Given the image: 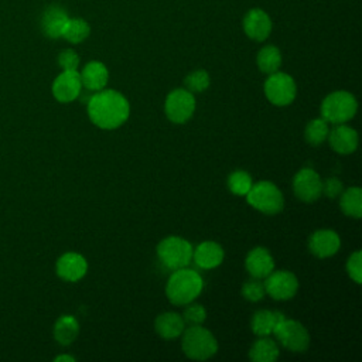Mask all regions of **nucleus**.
I'll return each mask as SVG.
<instances>
[{
    "mask_svg": "<svg viewBox=\"0 0 362 362\" xmlns=\"http://www.w3.org/2000/svg\"><path fill=\"white\" fill-rule=\"evenodd\" d=\"M90 34V27L83 18H68L62 31V38L68 42L79 44L85 41Z\"/></svg>",
    "mask_w": 362,
    "mask_h": 362,
    "instance_id": "bb28decb",
    "label": "nucleus"
},
{
    "mask_svg": "<svg viewBox=\"0 0 362 362\" xmlns=\"http://www.w3.org/2000/svg\"><path fill=\"white\" fill-rule=\"evenodd\" d=\"M58 64L64 71H76L79 66V55L74 49H64L58 55Z\"/></svg>",
    "mask_w": 362,
    "mask_h": 362,
    "instance_id": "72a5a7b5",
    "label": "nucleus"
},
{
    "mask_svg": "<svg viewBox=\"0 0 362 362\" xmlns=\"http://www.w3.org/2000/svg\"><path fill=\"white\" fill-rule=\"evenodd\" d=\"M266 98L276 106L290 105L297 93V86L294 79L284 72H273L264 82Z\"/></svg>",
    "mask_w": 362,
    "mask_h": 362,
    "instance_id": "6e6552de",
    "label": "nucleus"
},
{
    "mask_svg": "<svg viewBox=\"0 0 362 362\" xmlns=\"http://www.w3.org/2000/svg\"><path fill=\"white\" fill-rule=\"evenodd\" d=\"M293 189L303 202H314L322 195V181L313 168L304 167L294 175Z\"/></svg>",
    "mask_w": 362,
    "mask_h": 362,
    "instance_id": "9b49d317",
    "label": "nucleus"
},
{
    "mask_svg": "<svg viewBox=\"0 0 362 362\" xmlns=\"http://www.w3.org/2000/svg\"><path fill=\"white\" fill-rule=\"evenodd\" d=\"M272 334H274L279 342L291 352H304L310 345V334L307 328L296 320L283 318L274 325Z\"/></svg>",
    "mask_w": 362,
    "mask_h": 362,
    "instance_id": "0eeeda50",
    "label": "nucleus"
},
{
    "mask_svg": "<svg viewBox=\"0 0 362 362\" xmlns=\"http://www.w3.org/2000/svg\"><path fill=\"white\" fill-rule=\"evenodd\" d=\"M339 246H341V239L338 233L331 229L315 230L308 238L310 252L320 259L334 256L338 252Z\"/></svg>",
    "mask_w": 362,
    "mask_h": 362,
    "instance_id": "ddd939ff",
    "label": "nucleus"
},
{
    "mask_svg": "<svg viewBox=\"0 0 362 362\" xmlns=\"http://www.w3.org/2000/svg\"><path fill=\"white\" fill-rule=\"evenodd\" d=\"M252 185H253V182H252L250 174L243 170H236V171L230 173L228 177V188L235 195H239V197L246 195Z\"/></svg>",
    "mask_w": 362,
    "mask_h": 362,
    "instance_id": "c85d7f7f",
    "label": "nucleus"
},
{
    "mask_svg": "<svg viewBox=\"0 0 362 362\" xmlns=\"http://www.w3.org/2000/svg\"><path fill=\"white\" fill-rule=\"evenodd\" d=\"M185 310H184V314H182V320L184 322H188L189 325H199L205 321L206 318V311L205 308L201 305V304H197V303H188L185 304Z\"/></svg>",
    "mask_w": 362,
    "mask_h": 362,
    "instance_id": "2f4dec72",
    "label": "nucleus"
},
{
    "mask_svg": "<svg viewBox=\"0 0 362 362\" xmlns=\"http://www.w3.org/2000/svg\"><path fill=\"white\" fill-rule=\"evenodd\" d=\"M358 109L355 96L346 90H335L324 98L321 103V116L328 123L341 124L351 120Z\"/></svg>",
    "mask_w": 362,
    "mask_h": 362,
    "instance_id": "20e7f679",
    "label": "nucleus"
},
{
    "mask_svg": "<svg viewBox=\"0 0 362 362\" xmlns=\"http://www.w3.org/2000/svg\"><path fill=\"white\" fill-rule=\"evenodd\" d=\"M79 334V322L74 315H61L54 325V338L61 345L72 344Z\"/></svg>",
    "mask_w": 362,
    "mask_h": 362,
    "instance_id": "5701e85b",
    "label": "nucleus"
},
{
    "mask_svg": "<svg viewBox=\"0 0 362 362\" xmlns=\"http://www.w3.org/2000/svg\"><path fill=\"white\" fill-rule=\"evenodd\" d=\"M245 197L250 206L266 215H276L284 206L281 191L270 181H259L253 184Z\"/></svg>",
    "mask_w": 362,
    "mask_h": 362,
    "instance_id": "39448f33",
    "label": "nucleus"
},
{
    "mask_svg": "<svg viewBox=\"0 0 362 362\" xmlns=\"http://www.w3.org/2000/svg\"><path fill=\"white\" fill-rule=\"evenodd\" d=\"M81 82L89 90H102L109 79V72L105 64L99 61L88 62L81 71Z\"/></svg>",
    "mask_w": 362,
    "mask_h": 362,
    "instance_id": "aec40b11",
    "label": "nucleus"
},
{
    "mask_svg": "<svg viewBox=\"0 0 362 362\" xmlns=\"http://www.w3.org/2000/svg\"><path fill=\"white\" fill-rule=\"evenodd\" d=\"M182 332L184 335H182L181 346L184 354L189 359L205 361L216 354L218 351L216 338L206 328L201 325H191Z\"/></svg>",
    "mask_w": 362,
    "mask_h": 362,
    "instance_id": "7ed1b4c3",
    "label": "nucleus"
},
{
    "mask_svg": "<svg viewBox=\"0 0 362 362\" xmlns=\"http://www.w3.org/2000/svg\"><path fill=\"white\" fill-rule=\"evenodd\" d=\"M346 272L348 276L356 283L361 284L362 281V253L361 250L354 252L346 262Z\"/></svg>",
    "mask_w": 362,
    "mask_h": 362,
    "instance_id": "473e14b6",
    "label": "nucleus"
},
{
    "mask_svg": "<svg viewBox=\"0 0 362 362\" xmlns=\"http://www.w3.org/2000/svg\"><path fill=\"white\" fill-rule=\"evenodd\" d=\"M249 358L253 362H274L279 358V346L269 335L259 337L249 349Z\"/></svg>",
    "mask_w": 362,
    "mask_h": 362,
    "instance_id": "b1692460",
    "label": "nucleus"
},
{
    "mask_svg": "<svg viewBox=\"0 0 362 362\" xmlns=\"http://www.w3.org/2000/svg\"><path fill=\"white\" fill-rule=\"evenodd\" d=\"M157 256L167 269H182L192 260V246L180 236H167L158 243Z\"/></svg>",
    "mask_w": 362,
    "mask_h": 362,
    "instance_id": "423d86ee",
    "label": "nucleus"
},
{
    "mask_svg": "<svg viewBox=\"0 0 362 362\" xmlns=\"http://www.w3.org/2000/svg\"><path fill=\"white\" fill-rule=\"evenodd\" d=\"M202 287V277L195 270L182 267L174 270L170 276L165 286V294L174 305H185L201 294Z\"/></svg>",
    "mask_w": 362,
    "mask_h": 362,
    "instance_id": "f03ea898",
    "label": "nucleus"
},
{
    "mask_svg": "<svg viewBox=\"0 0 362 362\" xmlns=\"http://www.w3.org/2000/svg\"><path fill=\"white\" fill-rule=\"evenodd\" d=\"M242 296L252 303L260 301L264 297V286L260 281V279L247 280L242 286Z\"/></svg>",
    "mask_w": 362,
    "mask_h": 362,
    "instance_id": "7c9ffc66",
    "label": "nucleus"
},
{
    "mask_svg": "<svg viewBox=\"0 0 362 362\" xmlns=\"http://www.w3.org/2000/svg\"><path fill=\"white\" fill-rule=\"evenodd\" d=\"M54 361H55V362H62V361H65V362H74L75 358L71 356V355H58V356H55Z\"/></svg>",
    "mask_w": 362,
    "mask_h": 362,
    "instance_id": "c9c22d12",
    "label": "nucleus"
},
{
    "mask_svg": "<svg viewBox=\"0 0 362 362\" xmlns=\"http://www.w3.org/2000/svg\"><path fill=\"white\" fill-rule=\"evenodd\" d=\"M256 62H257L259 69L263 74L270 75V74L279 71V68L281 65V52L274 45H266L257 52Z\"/></svg>",
    "mask_w": 362,
    "mask_h": 362,
    "instance_id": "a878e982",
    "label": "nucleus"
},
{
    "mask_svg": "<svg viewBox=\"0 0 362 362\" xmlns=\"http://www.w3.org/2000/svg\"><path fill=\"white\" fill-rule=\"evenodd\" d=\"M130 113L127 99L117 90H99L88 100V116L100 129L112 130L122 126Z\"/></svg>",
    "mask_w": 362,
    "mask_h": 362,
    "instance_id": "f257e3e1",
    "label": "nucleus"
},
{
    "mask_svg": "<svg viewBox=\"0 0 362 362\" xmlns=\"http://www.w3.org/2000/svg\"><path fill=\"white\" fill-rule=\"evenodd\" d=\"M88 270V263L85 257L75 252L64 253L57 260V274L65 281L81 280Z\"/></svg>",
    "mask_w": 362,
    "mask_h": 362,
    "instance_id": "2eb2a0df",
    "label": "nucleus"
},
{
    "mask_svg": "<svg viewBox=\"0 0 362 362\" xmlns=\"http://www.w3.org/2000/svg\"><path fill=\"white\" fill-rule=\"evenodd\" d=\"M264 293L274 300H288L294 297L298 290V280L294 273L288 270L272 272L264 283Z\"/></svg>",
    "mask_w": 362,
    "mask_h": 362,
    "instance_id": "9d476101",
    "label": "nucleus"
},
{
    "mask_svg": "<svg viewBox=\"0 0 362 362\" xmlns=\"http://www.w3.org/2000/svg\"><path fill=\"white\" fill-rule=\"evenodd\" d=\"M209 82H211L209 75L204 69H197V71L188 74L184 79L185 88L191 93H201V92L206 90L209 86Z\"/></svg>",
    "mask_w": 362,
    "mask_h": 362,
    "instance_id": "c756f323",
    "label": "nucleus"
},
{
    "mask_svg": "<svg viewBox=\"0 0 362 362\" xmlns=\"http://www.w3.org/2000/svg\"><path fill=\"white\" fill-rule=\"evenodd\" d=\"M329 133L328 122L325 119H313L308 122L304 130V139L311 144V146H320L322 144Z\"/></svg>",
    "mask_w": 362,
    "mask_h": 362,
    "instance_id": "cd10ccee",
    "label": "nucleus"
},
{
    "mask_svg": "<svg viewBox=\"0 0 362 362\" xmlns=\"http://www.w3.org/2000/svg\"><path fill=\"white\" fill-rule=\"evenodd\" d=\"M342 192V182L338 178H328L322 182V194L329 197V198H335L338 195H341Z\"/></svg>",
    "mask_w": 362,
    "mask_h": 362,
    "instance_id": "f704fd0d",
    "label": "nucleus"
},
{
    "mask_svg": "<svg viewBox=\"0 0 362 362\" xmlns=\"http://www.w3.org/2000/svg\"><path fill=\"white\" fill-rule=\"evenodd\" d=\"M245 267L247 273L255 279H264L273 272L274 260L266 247L259 246L247 253L245 259Z\"/></svg>",
    "mask_w": 362,
    "mask_h": 362,
    "instance_id": "f3484780",
    "label": "nucleus"
},
{
    "mask_svg": "<svg viewBox=\"0 0 362 362\" xmlns=\"http://www.w3.org/2000/svg\"><path fill=\"white\" fill-rule=\"evenodd\" d=\"M68 18L69 17L64 8L58 6H49L41 17L42 33L49 38L62 37V31L65 28Z\"/></svg>",
    "mask_w": 362,
    "mask_h": 362,
    "instance_id": "6ab92c4d",
    "label": "nucleus"
},
{
    "mask_svg": "<svg viewBox=\"0 0 362 362\" xmlns=\"http://www.w3.org/2000/svg\"><path fill=\"white\" fill-rule=\"evenodd\" d=\"M328 141L334 151L339 154H351L358 147V133L355 129L346 126V124H337L329 133H328Z\"/></svg>",
    "mask_w": 362,
    "mask_h": 362,
    "instance_id": "dca6fc26",
    "label": "nucleus"
},
{
    "mask_svg": "<svg viewBox=\"0 0 362 362\" xmlns=\"http://www.w3.org/2000/svg\"><path fill=\"white\" fill-rule=\"evenodd\" d=\"M243 30L255 41H264L272 33V20L262 8H252L243 17Z\"/></svg>",
    "mask_w": 362,
    "mask_h": 362,
    "instance_id": "4468645a",
    "label": "nucleus"
},
{
    "mask_svg": "<svg viewBox=\"0 0 362 362\" xmlns=\"http://www.w3.org/2000/svg\"><path fill=\"white\" fill-rule=\"evenodd\" d=\"M284 317L280 311H270V310H259L253 314L250 320V327L253 334L257 337H266L273 332L274 325L281 321Z\"/></svg>",
    "mask_w": 362,
    "mask_h": 362,
    "instance_id": "4be33fe9",
    "label": "nucleus"
},
{
    "mask_svg": "<svg viewBox=\"0 0 362 362\" xmlns=\"http://www.w3.org/2000/svg\"><path fill=\"white\" fill-rule=\"evenodd\" d=\"M339 206L345 215L359 219L362 215V189L359 187H351L342 191Z\"/></svg>",
    "mask_w": 362,
    "mask_h": 362,
    "instance_id": "393cba45",
    "label": "nucleus"
},
{
    "mask_svg": "<svg viewBox=\"0 0 362 362\" xmlns=\"http://www.w3.org/2000/svg\"><path fill=\"white\" fill-rule=\"evenodd\" d=\"M192 259L201 269H214L222 263L223 249L219 243L206 240L199 243L195 250H192Z\"/></svg>",
    "mask_w": 362,
    "mask_h": 362,
    "instance_id": "a211bd4d",
    "label": "nucleus"
},
{
    "mask_svg": "<svg viewBox=\"0 0 362 362\" xmlns=\"http://www.w3.org/2000/svg\"><path fill=\"white\" fill-rule=\"evenodd\" d=\"M195 110V98L187 89H174L165 98L164 112L170 122L182 124Z\"/></svg>",
    "mask_w": 362,
    "mask_h": 362,
    "instance_id": "1a4fd4ad",
    "label": "nucleus"
},
{
    "mask_svg": "<svg viewBox=\"0 0 362 362\" xmlns=\"http://www.w3.org/2000/svg\"><path fill=\"white\" fill-rule=\"evenodd\" d=\"M182 317L177 313L167 311L160 314L154 321V329L163 339H175L185 329Z\"/></svg>",
    "mask_w": 362,
    "mask_h": 362,
    "instance_id": "412c9836",
    "label": "nucleus"
},
{
    "mask_svg": "<svg viewBox=\"0 0 362 362\" xmlns=\"http://www.w3.org/2000/svg\"><path fill=\"white\" fill-rule=\"evenodd\" d=\"M82 89L81 75L78 71H62L52 82V95L61 103L75 100Z\"/></svg>",
    "mask_w": 362,
    "mask_h": 362,
    "instance_id": "f8f14e48",
    "label": "nucleus"
}]
</instances>
